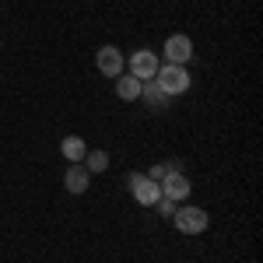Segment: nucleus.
<instances>
[{
  "mask_svg": "<svg viewBox=\"0 0 263 263\" xmlns=\"http://www.w3.org/2000/svg\"><path fill=\"white\" fill-rule=\"evenodd\" d=\"M155 81H158V88H162L168 99H176V95H186L190 74H186V67H179V63H165V67H158Z\"/></svg>",
  "mask_w": 263,
  "mask_h": 263,
  "instance_id": "obj_1",
  "label": "nucleus"
},
{
  "mask_svg": "<svg viewBox=\"0 0 263 263\" xmlns=\"http://www.w3.org/2000/svg\"><path fill=\"white\" fill-rule=\"evenodd\" d=\"M172 224L179 228L182 235H200L203 228H207V211L203 207H176Z\"/></svg>",
  "mask_w": 263,
  "mask_h": 263,
  "instance_id": "obj_2",
  "label": "nucleus"
},
{
  "mask_svg": "<svg viewBox=\"0 0 263 263\" xmlns=\"http://www.w3.org/2000/svg\"><path fill=\"white\" fill-rule=\"evenodd\" d=\"M126 186H130V193H134V200L144 203V207H151V203H158V197H162V190H158V182L147 179L144 172H130L126 176Z\"/></svg>",
  "mask_w": 263,
  "mask_h": 263,
  "instance_id": "obj_3",
  "label": "nucleus"
},
{
  "mask_svg": "<svg viewBox=\"0 0 263 263\" xmlns=\"http://www.w3.org/2000/svg\"><path fill=\"white\" fill-rule=\"evenodd\" d=\"M95 67L102 70V78H120L126 60H123V53L116 46H102L99 53H95Z\"/></svg>",
  "mask_w": 263,
  "mask_h": 263,
  "instance_id": "obj_4",
  "label": "nucleus"
},
{
  "mask_svg": "<svg viewBox=\"0 0 263 263\" xmlns=\"http://www.w3.org/2000/svg\"><path fill=\"white\" fill-rule=\"evenodd\" d=\"M130 74L141 78V81H151V78L158 74V57H155L151 49H137V53L130 57Z\"/></svg>",
  "mask_w": 263,
  "mask_h": 263,
  "instance_id": "obj_5",
  "label": "nucleus"
},
{
  "mask_svg": "<svg viewBox=\"0 0 263 263\" xmlns=\"http://www.w3.org/2000/svg\"><path fill=\"white\" fill-rule=\"evenodd\" d=\"M165 60L168 63H179V67H186L190 63V57H193V42H190V35H172V39L165 42Z\"/></svg>",
  "mask_w": 263,
  "mask_h": 263,
  "instance_id": "obj_6",
  "label": "nucleus"
},
{
  "mask_svg": "<svg viewBox=\"0 0 263 263\" xmlns=\"http://www.w3.org/2000/svg\"><path fill=\"white\" fill-rule=\"evenodd\" d=\"M158 190H162V197H168V200H186L190 197V179L182 176V172H168L162 182H158Z\"/></svg>",
  "mask_w": 263,
  "mask_h": 263,
  "instance_id": "obj_7",
  "label": "nucleus"
},
{
  "mask_svg": "<svg viewBox=\"0 0 263 263\" xmlns=\"http://www.w3.org/2000/svg\"><path fill=\"white\" fill-rule=\"evenodd\" d=\"M88 176H91V172H88L81 162H74L67 168V176H63V186H67L70 193H84V190H88Z\"/></svg>",
  "mask_w": 263,
  "mask_h": 263,
  "instance_id": "obj_8",
  "label": "nucleus"
},
{
  "mask_svg": "<svg viewBox=\"0 0 263 263\" xmlns=\"http://www.w3.org/2000/svg\"><path fill=\"white\" fill-rule=\"evenodd\" d=\"M141 78H134V74H120L116 78V95H120L123 102H137L141 99Z\"/></svg>",
  "mask_w": 263,
  "mask_h": 263,
  "instance_id": "obj_9",
  "label": "nucleus"
},
{
  "mask_svg": "<svg viewBox=\"0 0 263 263\" xmlns=\"http://www.w3.org/2000/svg\"><path fill=\"white\" fill-rule=\"evenodd\" d=\"M141 99L147 102L151 109H165V105H168V95H165L162 88H158V81H155V78L141 84Z\"/></svg>",
  "mask_w": 263,
  "mask_h": 263,
  "instance_id": "obj_10",
  "label": "nucleus"
},
{
  "mask_svg": "<svg viewBox=\"0 0 263 263\" xmlns=\"http://www.w3.org/2000/svg\"><path fill=\"white\" fill-rule=\"evenodd\" d=\"M60 151H63V158H67L70 165H74V162H84V155H88V147H84V141H81V137H74V134L60 141Z\"/></svg>",
  "mask_w": 263,
  "mask_h": 263,
  "instance_id": "obj_11",
  "label": "nucleus"
},
{
  "mask_svg": "<svg viewBox=\"0 0 263 263\" xmlns=\"http://www.w3.org/2000/svg\"><path fill=\"white\" fill-rule=\"evenodd\" d=\"M84 168H88V172H105V168H109V155H105V151H88V155H84Z\"/></svg>",
  "mask_w": 263,
  "mask_h": 263,
  "instance_id": "obj_12",
  "label": "nucleus"
},
{
  "mask_svg": "<svg viewBox=\"0 0 263 263\" xmlns=\"http://www.w3.org/2000/svg\"><path fill=\"white\" fill-rule=\"evenodd\" d=\"M158 211H162L165 218H172V214H176V200H168V197H158Z\"/></svg>",
  "mask_w": 263,
  "mask_h": 263,
  "instance_id": "obj_13",
  "label": "nucleus"
}]
</instances>
